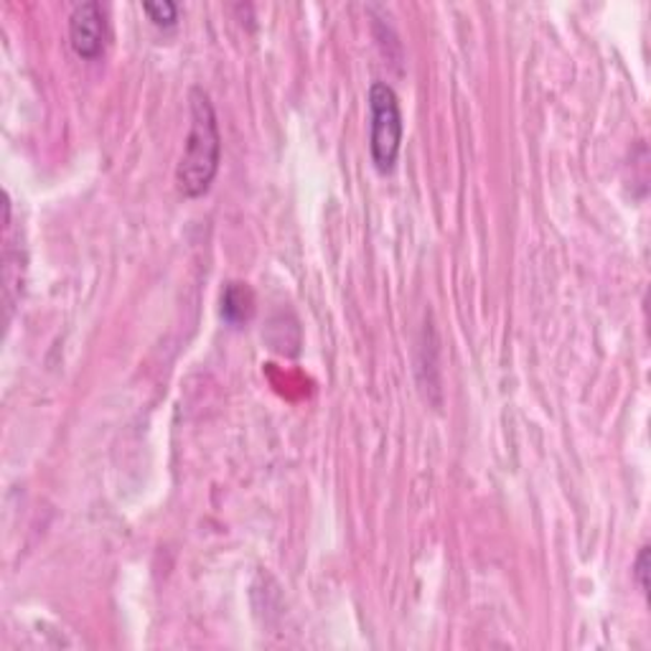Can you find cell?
Here are the masks:
<instances>
[{
  "instance_id": "1",
  "label": "cell",
  "mask_w": 651,
  "mask_h": 651,
  "mask_svg": "<svg viewBox=\"0 0 651 651\" xmlns=\"http://www.w3.org/2000/svg\"><path fill=\"white\" fill-rule=\"evenodd\" d=\"M189 103L191 128L177 169V183L189 199H196L206 194L212 181L216 179V171H220L222 136L212 99H209L202 87H194L189 92Z\"/></svg>"
},
{
  "instance_id": "3",
  "label": "cell",
  "mask_w": 651,
  "mask_h": 651,
  "mask_svg": "<svg viewBox=\"0 0 651 651\" xmlns=\"http://www.w3.org/2000/svg\"><path fill=\"white\" fill-rule=\"evenodd\" d=\"M70 44L82 60L95 62L107 46V13L97 0H85L70 13Z\"/></svg>"
},
{
  "instance_id": "2",
  "label": "cell",
  "mask_w": 651,
  "mask_h": 651,
  "mask_svg": "<svg viewBox=\"0 0 651 651\" xmlns=\"http://www.w3.org/2000/svg\"><path fill=\"white\" fill-rule=\"evenodd\" d=\"M370 150L380 173L395 169L399 148H403V110H399L397 92L387 82H374L370 87Z\"/></svg>"
},
{
  "instance_id": "6",
  "label": "cell",
  "mask_w": 651,
  "mask_h": 651,
  "mask_svg": "<svg viewBox=\"0 0 651 651\" xmlns=\"http://www.w3.org/2000/svg\"><path fill=\"white\" fill-rule=\"evenodd\" d=\"M633 578H637L639 590L647 596L649 593V547L647 545L639 549L637 563H633Z\"/></svg>"
},
{
  "instance_id": "5",
  "label": "cell",
  "mask_w": 651,
  "mask_h": 651,
  "mask_svg": "<svg viewBox=\"0 0 651 651\" xmlns=\"http://www.w3.org/2000/svg\"><path fill=\"white\" fill-rule=\"evenodd\" d=\"M143 11L156 26H173L179 21V6L171 0H158V3H143Z\"/></svg>"
},
{
  "instance_id": "4",
  "label": "cell",
  "mask_w": 651,
  "mask_h": 651,
  "mask_svg": "<svg viewBox=\"0 0 651 651\" xmlns=\"http://www.w3.org/2000/svg\"><path fill=\"white\" fill-rule=\"evenodd\" d=\"M255 311V298L253 290H249L245 282H230L222 294V316L224 321L232 326L247 323L253 319Z\"/></svg>"
}]
</instances>
